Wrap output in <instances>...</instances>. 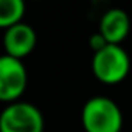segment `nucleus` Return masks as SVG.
<instances>
[{
  "label": "nucleus",
  "instance_id": "nucleus-1",
  "mask_svg": "<svg viewBox=\"0 0 132 132\" xmlns=\"http://www.w3.org/2000/svg\"><path fill=\"white\" fill-rule=\"evenodd\" d=\"M123 112L109 96H92L81 110V124L86 132H121Z\"/></svg>",
  "mask_w": 132,
  "mask_h": 132
},
{
  "label": "nucleus",
  "instance_id": "nucleus-2",
  "mask_svg": "<svg viewBox=\"0 0 132 132\" xmlns=\"http://www.w3.org/2000/svg\"><path fill=\"white\" fill-rule=\"evenodd\" d=\"M130 72V57L121 45L107 44L103 50L93 53L92 73L103 84H120Z\"/></svg>",
  "mask_w": 132,
  "mask_h": 132
},
{
  "label": "nucleus",
  "instance_id": "nucleus-3",
  "mask_svg": "<svg viewBox=\"0 0 132 132\" xmlns=\"http://www.w3.org/2000/svg\"><path fill=\"white\" fill-rule=\"evenodd\" d=\"M45 120L39 107L27 101L6 104L0 112V132H44Z\"/></svg>",
  "mask_w": 132,
  "mask_h": 132
},
{
  "label": "nucleus",
  "instance_id": "nucleus-4",
  "mask_svg": "<svg viewBox=\"0 0 132 132\" xmlns=\"http://www.w3.org/2000/svg\"><path fill=\"white\" fill-rule=\"evenodd\" d=\"M28 86V72L20 59L8 54L0 56V103L20 101Z\"/></svg>",
  "mask_w": 132,
  "mask_h": 132
},
{
  "label": "nucleus",
  "instance_id": "nucleus-5",
  "mask_svg": "<svg viewBox=\"0 0 132 132\" xmlns=\"http://www.w3.org/2000/svg\"><path fill=\"white\" fill-rule=\"evenodd\" d=\"M37 44V34L34 28L25 22H20L8 30H5L3 34V48L5 54L16 57V59H23L28 54L33 53Z\"/></svg>",
  "mask_w": 132,
  "mask_h": 132
},
{
  "label": "nucleus",
  "instance_id": "nucleus-6",
  "mask_svg": "<svg viewBox=\"0 0 132 132\" xmlns=\"http://www.w3.org/2000/svg\"><path fill=\"white\" fill-rule=\"evenodd\" d=\"M129 31L130 19L127 13L121 8H110L100 19L98 33L110 45H121V42L127 37Z\"/></svg>",
  "mask_w": 132,
  "mask_h": 132
},
{
  "label": "nucleus",
  "instance_id": "nucleus-7",
  "mask_svg": "<svg viewBox=\"0 0 132 132\" xmlns=\"http://www.w3.org/2000/svg\"><path fill=\"white\" fill-rule=\"evenodd\" d=\"M25 10L22 0H0V30H8L23 22Z\"/></svg>",
  "mask_w": 132,
  "mask_h": 132
},
{
  "label": "nucleus",
  "instance_id": "nucleus-8",
  "mask_svg": "<svg viewBox=\"0 0 132 132\" xmlns=\"http://www.w3.org/2000/svg\"><path fill=\"white\" fill-rule=\"evenodd\" d=\"M106 45H107V42L104 40V37H103L98 31H96V33H93V34L89 37V47L93 50V53H96V51L103 50Z\"/></svg>",
  "mask_w": 132,
  "mask_h": 132
}]
</instances>
